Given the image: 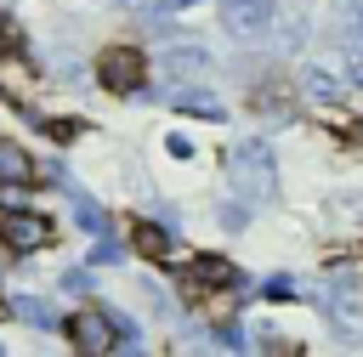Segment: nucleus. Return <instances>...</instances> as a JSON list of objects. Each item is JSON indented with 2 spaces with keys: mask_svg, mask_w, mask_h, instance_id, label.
Masks as SVG:
<instances>
[{
  "mask_svg": "<svg viewBox=\"0 0 363 357\" xmlns=\"http://www.w3.org/2000/svg\"><path fill=\"white\" fill-rule=\"evenodd\" d=\"M221 170H227V181H233L244 198H272V181H278V170H272V153H267L261 142H244V147H233V153L221 159Z\"/></svg>",
  "mask_w": 363,
  "mask_h": 357,
  "instance_id": "1",
  "label": "nucleus"
},
{
  "mask_svg": "<svg viewBox=\"0 0 363 357\" xmlns=\"http://www.w3.org/2000/svg\"><path fill=\"white\" fill-rule=\"evenodd\" d=\"M96 85L113 91V96L142 91V85H147V57H142L136 45H108V51L96 57Z\"/></svg>",
  "mask_w": 363,
  "mask_h": 357,
  "instance_id": "2",
  "label": "nucleus"
},
{
  "mask_svg": "<svg viewBox=\"0 0 363 357\" xmlns=\"http://www.w3.org/2000/svg\"><path fill=\"white\" fill-rule=\"evenodd\" d=\"M221 6V28L233 34V40H267L272 34V23H278V6L272 0H216Z\"/></svg>",
  "mask_w": 363,
  "mask_h": 357,
  "instance_id": "3",
  "label": "nucleus"
},
{
  "mask_svg": "<svg viewBox=\"0 0 363 357\" xmlns=\"http://www.w3.org/2000/svg\"><path fill=\"white\" fill-rule=\"evenodd\" d=\"M0 244L11 255H34L51 244V221L40 210H0Z\"/></svg>",
  "mask_w": 363,
  "mask_h": 357,
  "instance_id": "4",
  "label": "nucleus"
},
{
  "mask_svg": "<svg viewBox=\"0 0 363 357\" xmlns=\"http://www.w3.org/2000/svg\"><path fill=\"white\" fill-rule=\"evenodd\" d=\"M182 289L187 295H216V289H238V266L227 255H193L182 266Z\"/></svg>",
  "mask_w": 363,
  "mask_h": 357,
  "instance_id": "5",
  "label": "nucleus"
},
{
  "mask_svg": "<svg viewBox=\"0 0 363 357\" xmlns=\"http://www.w3.org/2000/svg\"><path fill=\"white\" fill-rule=\"evenodd\" d=\"M68 340H74L79 351H113V346H119V340H113V312L79 306V312L68 317Z\"/></svg>",
  "mask_w": 363,
  "mask_h": 357,
  "instance_id": "6",
  "label": "nucleus"
},
{
  "mask_svg": "<svg viewBox=\"0 0 363 357\" xmlns=\"http://www.w3.org/2000/svg\"><path fill=\"white\" fill-rule=\"evenodd\" d=\"M170 108H176V113H187V119H221V113H227V108H221V96H210V91H199V85H176Z\"/></svg>",
  "mask_w": 363,
  "mask_h": 357,
  "instance_id": "7",
  "label": "nucleus"
},
{
  "mask_svg": "<svg viewBox=\"0 0 363 357\" xmlns=\"http://www.w3.org/2000/svg\"><path fill=\"white\" fill-rule=\"evenodd\" d=\"M0 181H6V187L34 181V159L23 153V142H6V136H0Z\"/></svg>",
  "mask_w": 363,
  "mask_h": 357,
  "instance_id": "8",
  "label": "nucleus"
},
{
  "mask_svg": "<svg viewBox=\"0 0 363 357\" xmlns=\"http://www.w3.org/2000/svg\"><path fill=\"white\" fill-rule=\"evenodd\" d=\"M130 244H136L147 261H164V255H170V232L153 227V221H130Z\"/></svg>",
  "mask_w": 363,
  "mask_h": 357,
  "instance_id": "9",
  "label": "nucleus"
},
{
  "mask_svg": "<svg viewBox=\"0 0 363 357\" xmlns=\"http://www.w3.org/2000/svg\"><path fill=\"white\" fill-rule=\"evenodd\" d=\"M164 68L170 74H199V68H210V51L204 45H170L164 51Z\"/></svg>",
  "mask_w": 363,
  "mask_h": 357,
  "instance_id": "10",
  "label": "nucleus"
},
{
  "mask_svg": "<svg viewBox=\"0 0 363 357\" xmlns=\"http://www.w3.org/2000/svg\"><path fill=\"white\" fill-rule=\"evenodd\" d=\"M301 85H306V96H318L323 108H335V102H340V85H335L323 68H306V74H301Z\"/></svg>",
  "mask_w": 363,
  "mask_h": 357,
  "instance_id": "11",
  "label": "nucleus"
},
{
  "mask_svg": "<svg viewBox=\"0 0 363 357\" xmlns=\"http://www.w3.org/2000/svg\"><path fill=\"white\" fill-rule=\"evenodd\" d=\"M340 34L363 40V0H340Z\"/></svg>",
  "mask_w": 363,
  "mask_h": 357,
  "instance_id": "12",
  "label": "nucleus"
},
{
  "mask_svg": "<svg viewBox=\"0 0 363 357\" xmlns=\"http://www.w3.org/2000/svg\"><path fill=\"white\" fill-rule=\"evenodd\" d=\"M11 312H17V317H28V323H40V329H45V323H57V317H51V306H45V300H17V306H11Z\"/></svg>",
  "mask_w": 363,
  "mask_h": 357,
  "instance_id": "13",
  "label": "nucleus"
},
{
  "mask_svg": "<svg viewBox=\"0 0 363 357\" xmlns=\"http://www.w3.org/2000/svg\"><path fill=\"white\" fill-rule=\"evenodd\" d=\"M261 295H267V300H289V295H295V278H289V272H278V278H267V289H261Z\"/></svg>",
  "mask_w": 363,
  "mask_h": 357,
  "instance_id": "14",
  "label": "nucleus"
},
{
  "mask_svg": "<svg viewBox=\"0 0 363 357\" xmlns=\"http://www.w3.org/2000/svg\"><path fill=\"white\" fill-rule=\"evenodd\" d=\"M74 215H79V227H91V232H102V210H96L91 198H79V204H74Z\"/></svg>",
  "mask_w": 363,
  "mask_h": 357,
  "instance_id": "15",
  "label": "nucleus"
},
{
  "mask_svg": "<svg viewBox=\"0 0 363 357\" xmlns=\"http://www.w3.org/2000/svg\"><path fill=\"white\" fill-rule=\"evenodd\" d=\"M119 255H125V249H119V244H113V238H108V244H96V249H91V261H96V266H108V261H119Z\"/></svg>",
  "mask_w": 363,
  "mask_h": 357,
  "instance_id": "16",
  "label": "nucleus"
},
{
  "mask_svg": "<svg viewBox=\"0 0 363 357\" xmlns=\"http://www.w3.org/2000/svg\"><path fill=\"white\" fill-rule=\"evenodd\" d=\"M182 6H193V0H153V11H182Z\"/></svg>",
  "mask_w": 363,
  "mask_h": 357,
  "instance_id": "17",
  "label": "nucleus"
},
{
  "mask_svg": "<svg viewBox=\"0 0 363 357\" xmlns=\"http://www.w3.org/2000/svg\"><path fill=\"white\" fill-rule=\"evenodd\" d=\"M352 85H363V51L352 57Z\"/></svg>",
  "mask_w": 363,
  "mask_h": 357,
  "instance_id": "18",
  "label": "nucleus"
},
{
  "mask_svg": "<svg viewBox=\"0 0 363 357\" xmlns=\"http://www.w3.org/2000/svg\"><path fill=\"white\" fill-rule=\"evenodd\" d=\"M113 6H153V0H113Z\"/></svg>",
  "mask_w": 363,
  "mask_h": 357,
  "instance_id": "19",
  "label": "nucleus"
},
{
  "mask_svg": "<svg viewBox=\"0 0 363 357\" xmlns=\"http://www.w3.org/2000/svg\"><path fill=\"white\" fill-rule=\"evenodd\" d=\"M6 312H11V300H6V295H0V317H6Z\"/></svg>",
  "mask_w": 363,
  "mask_h": 357,
  "instance_id": "20",
  "label": "nucleus"
}]
</instances>
